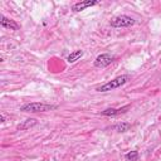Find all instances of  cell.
I'll return each instance as SVG.
<instances>
[{
	"instance_id": "5b68a950",
	"label": "cell",
	"mask_w": 161,
	"mask_h": 161,
	"mask_svg": "<svg viewBox=\"0 0 161 161\" xmlns=\"http://www.w3.org/2000/svg\"><path fill=\"white\" fill-rule=\"evenodd\" d=\"M98 2L97 0H84V2H81V3H76L73 7H72V10L78 13V12H82L89 7H94V5H97Z\"/></svg>"
},
{
	"instance_id": "7a4b0ae2",
	"label": "cell",
	"mask_w": 161,
	"mask_h": 161,
	"mask_svg": "<svg viewBox=\"0 0 161 161\" xmlns=\"http://www.w3.org/2000/svg\"><path fill=\"white\" fill-rule=\"evenodd\" d=\"M130 79V76H127V74H123V76H120L100 87L96 88V91H98V92H108V91H113L116 88H120L121 86H123L125 83H127V81Z\"/></svg>"
},
{
	"instance_id": "6da1fadb",
	"label": "cell",
	"mask_w": 161,
	"mask_h": 161,
	"mask_svg": "<svg viewBox=\"0 0 161 161\" xmlns=\"http://www.w3.org/2000/svg\"><path fill=\"white\" fill-rule=\"evenodd\" d=\"M58 106L55 105H48V103H40V102H33V103H26L20 107V111L23 112H30V113H38V112H47L55 110Z\"/></svg>"
},
{
	"instance_id": "30bf717a",
	"label": "cell",
	"mask_w": 161,
	"mask_h": 161,
	"mask_svg": "<svg viewBox=\"0 0 161 161\" xmlns=\"http://www.w3.org/2000/svg\"><path fill=\"white\" fill-rule=\"evenodd\" d=\"M82 55H83V50H74V52H72V53L68 55L67 62H68V63H74V62L78 60Z\"/></svg>"
},
{
	"instance_id": "ba28073f",
	"label": "cell",
	"mask_w": 161,
	"mask_h": 161,
	"mask_svg": "<svg viewBox=\"0 0 161 161\" xmlns=\"http://www.w3.org/2000/svg\"><path fill=\"white\" fill-rule=\"evenodd\" d=\"M131 128V123L128 122H120V123H116L115 126H112V130L117 131V132H126Z\"/></svg>"
},
{
	"instance_id": "277c9868",
	"label": "cell",
	"mask_w": 161,
	"mask_h": 161,
	"mask_svg": "<svg viewBox=\"0 0 161 161\" xmlns=\"http://www.w3.org/2000/svg\"><path fill=\"white\" fill-rule=\"evenodd\" d=\"M113 60V57L108 53H103V54H100L97 58H96L94 60V67L97 68H105L107 66H110V64L112 63Z\"/></svg>"
},
{
	"instance_id": "52a82bcc",
	"label": "cell",
	"mask_w": 161,
	"mask_h": 161,
	"mask_svg": "<svg viewBox=\"0 0 161 161\" xmlns=\"http://www.w3.org/2000/svg\"><path fill=\"white\" fill-rule=\"evenodd\" d=\"M0 25L5 29H10V30H18L19 29V25L14 20H12V19L4 17V15H0Z\"/></svg>"
},
{
	"instance_id": "9c48e42d",
	"label": "cell",
	"mask_w": 161,
	"mask_h": 161,
	"mask_svg": "<svg viewBox=\"0 0 161 161\" xmlns=\"http://www.w3.org/2000/svg\"><path fill=\"white\" fill-rule=\"evenodd\" d=\"M37 125V120H34V118H28V120H25L21 125H18V130H28V128H30V127H33V126H36Z\"/></svg>"
},
{
	"instance_id": "7c38bea8",
	"label": "cell",
	"mask_w": 161,
	"mask_h": 161,
	"mask_svg": "<svg viewBox=\"0 0 161 161\" xmlns=\"http://www.w3.org/2000/svg\"><path fill=\"white\" fill-rule=\"evenodd\" d=\"M0 122H5V116L4 115H0Z\"/></svg>"
},
{
	"instance_id": "8992f818",
	"label": "cell",
	"mask_w": 161,
	"mask_h": 161,
	"mask_svg": "<svg viewBox=\"0 0 161 161\" xmlns=\"http://www.w3.org/2000/svg\"><path fill=\"white\" fill-rule=\"evenodd\" d=\"M127 110H130V105H127V106H123L121 108H107L105 111H102L101 113L103 116H108V117H115V116H118L121 113H125L127 112Z\"/></svg>"
},
{
	"instance_id": "8fae6325",
	"label": "cell",
	"mask_w": 161,
	"mask_h": 161,
	"mask_svg": "<svg viewBox=\"0 0 161 161\" xmlns=\"http://www.w3.org/2000/svg\"><path fill=\"white\" fill-rule=\"evenodd\" d=\"M126 160H128V161H137V159H139V152L137 151H130V152H127L126 154Z\"/></svg>"
},
{
	"instance_id": "3957f363",
	"label": "cell",
	"mask_w": 161,
	"mask_h": 161,
	"mask_svg": "<svg viewBox=\"0 0 161 161\" xmlns=\"http://www.w3.org/2000/svg\"><path fill=\"white\" fill-rule=\"evenodd\" d=\"M110 24L113 28H126V26L134 25L135 24V19H132L131 17H127V15H118V17L112 18Z\"/></svg>"
}]
</instances>
